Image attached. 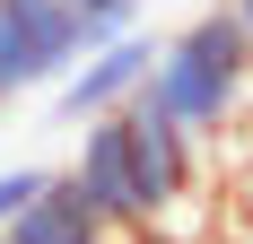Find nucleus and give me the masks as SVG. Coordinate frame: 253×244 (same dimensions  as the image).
<instances>
[{
  "mask_svg": "<svg viewBox=\"0 0 253 244\" xmlns=\"http://www.w3.org/2000/svg\"><path fill=\"white\" fill-rule=\"evenodd\" d=\"M140 114H157L183 140H227L236 114L253 105V35L236 26V9H201L183 18L166 44L149 52V79H140Z\"/></svg>",
  "mask_w": 253,
  "mask_h": 244,
  "instance_id": "1",
  "label": "nucleus"
},
{
  "mask_svg": "<svg viewBox=\"0 0 253 244\" xmlns=\"http://www.w3.org/2000/svg\"><path fill=\"white\" fill-rule=\"evenodd\" d=\"M79 183V201L96 209L114 236H140V192H131V148H123V114H96L79 122V157L61 166Z\"/></svg>",
  "mask_w": 253,
  "mask_h": 244,
  "instance_id": "4",
  "label": "nucleus"
},
{
  "mask_svg": "<svg viewBox=\"0 0 253 244\" xmlns=\"http://www.w3.org/2000/svg\"><path fill=\"white\" fill-rule=\"evenodd\" d=\"M149 52H157V44H149V35H131V26L96 35L70 70L52 79V114L70 122V131H79V122H96V114H123V105L140 96V79H149Z\"/></svg>",
  "mask_w": 253,
  "mask_h": 244,
  "instance_id": "3",
  "label": "nucleus"
},
{
  "mask_svg": "<svg viewBox=\"0 0 253 244\" xmlns=\"http://www.w3.org/2000/svg\"><path fill=\"white\" fill-rule=\"evenodd\" d=\"M227 9H236V26H245V35H253V0H227Z\"/></svg>",
  "mask_w": 253,
  "mask_h": 244,
  "instance_id": "8",
  "label": "nucleus"
},
{
  "mask_svg": "<svg viewBox=\"0 0 253 244\" xmlns=\"http://www.w3.org/2000/svg\"><path fill=\"white\" fill-rule=\"evenodd\" d=\"M35 183H44V166H0V227L35 201Z\"/></svg>",
  "mask_w": 253,
  "mask_h": 244,
  "instance_id": "6",
  "label": "nucleus"
},
{
  "mask_svg": "<svg viewBox=\"0 0 253 244\" xmlns=\"http://www.w3.org/2000/svg\"><path fill=\"white\" fill-rule=\"evenodd\" d=\"M79 18H87V35H114V26H131L140 18V0H70Z\"/></svg>",
  "mask_w": 253,
  "mask_h": 244,
  "instance_id": "7",
  "label": "nucleus"
},
{
  "mask_svg": "<svg viewBox=\"0 0 253 244\" xmlns=\"http://www.w3.org/2000/svg\"><path fill=\"white\" fill-rule=\"evenodd\" d=\"M96 44L70 0H0V105L44 96L79 52Z\"/></svg>",
  "mask_w": 253,
  "mask_h": 244,
  "instance_id": "2",
  "label": "nucleus"
},
{
  "mask_svg": "<svg viewBox=\"0 0 253 244\" xmlns=\"http://www.w3.org/2000/svg\"><path fill=\"white\" fill-rule=\"evenodd\" d=\"M0 244H114V227L79 201L70 174H44V183H35V201L0 227Z\"/></svg>",
  "mask_w": 253,
  "mask_h": 244,
  "instance_id": "5",
  "label": "nucleus"
}]
</instances>
